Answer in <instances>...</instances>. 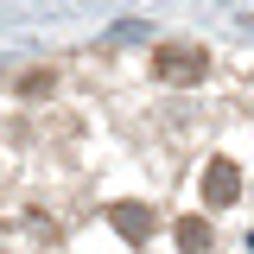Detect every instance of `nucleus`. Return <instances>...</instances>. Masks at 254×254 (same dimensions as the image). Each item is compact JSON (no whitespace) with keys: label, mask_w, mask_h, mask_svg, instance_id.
<instances>
[{"label":"nucleus","mask_w":254,"mask_h":254,"mask_svg":"<svg viewBox=\"0 0 254 254\" xmlns=\"http://www.w3.org/2000/svg\"><path fill=\"white\" fill-rule=\"evenodd\" d=\"M108 222H115V235H121V242H133V248H146V242H153V229H159V216L146 210V203H115V210H108Z\"/></svg>","instance_id":"7ed1b4c3"},{"label":"nucleus","mask_w":254,"mask_h":254,"mask_svg":"<svg viewBox=\"0 0 254 254\" xmlns=\"http://www.w3.org/2000/svg\"><path fill=\"white\" fill-rule=\"evenodd\" d=\"M178 248H185V254H210V248H216L210 222H203V216H185V222H178Z\"/></svg>","instance_id":"20e7f679"},{"label":"nucleus","mask_w":254,"mask_h":254,"mask_svg":"<svg viewBox=\"0 0 254 254\" xmlns=\"http://www.w3.org/2000/svg\"><path fill=\"white\" fill-rule=\"evenodd\" d=\"M235 197H242V165H235L229 153H216L210 165H203V203H210V210H229Z\"/></svg>","instance_id":"f03ea898"},{"label":"nucleus","mask_w":254,"mask_h":254,"mask_svg":"<svg viewBox=\"0 0 254 254\" xmlns=\"http://www.w3.org/2000/svg\"><path fill=\"white\" fill-rule=\"evenodd\" d=\"M203 70H210V51H203V45H178V38H172V45L153 51V76L159 83H178V89H185V83H197Z\"/></svg>","instance_id":"f257e3e1"}]
</instances>
